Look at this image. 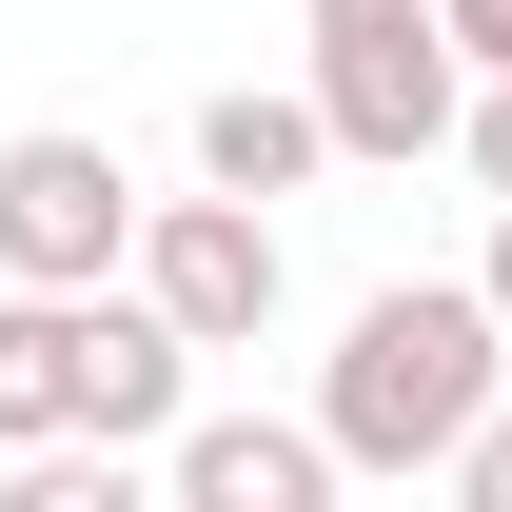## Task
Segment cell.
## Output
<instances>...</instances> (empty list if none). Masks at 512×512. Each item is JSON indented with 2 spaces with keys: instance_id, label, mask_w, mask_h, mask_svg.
<instances>
[{
  "instance_id": "2",
  "label": "cell",
  "mask_w": 512,
  "mask_h": 512,
  "mask_svg": "<svg viewBox=\"0 0 512 512\" xmlns=\"http://www.w3.org/2000/svg\"><path fill=\"white\" fill-rule=\"evenodd\" d=\"M512 394V335L473 276H394V296H355V335H335L316 375V434L335 473H453V434Z\"/></svg>"
},
{
  "instance_id": "6",
  "label": "cell",
  "mask_w": 512,
  "mask_h": 512,
  "mask_svg": "<svg viewBox=\"0 0 512 512\" xmlns=\"http://www.w3.org/2000/svg\"><path fill=\"white\" fill-rule=\"evenodd\" d=\"M158 493H197V512H316L335 434L316 414H178V434H158Z\"/></svg>"
},
{
  "instance_id": "5",
  "label": "cell",
  "mask_w": 512,
  "mask_h": 512,
  "mask_svg": "<svg viewBox=\"0 0 512 512\" xmlns=\"http://www.w3.org/2000/svg\"><path fill=\"white\" fill-rule=\"evenodd\" d=\"M119 256H138V158L119 138H79V119L0 138V276L79 296V276H119Z\"/></svg>"
},
{
  "instance_id": "8",
  "label": "cell",
  "mask_w": 512,
  "mask_h": 512,
  "mask_svg": "<svg viewBox=\"0 0 512 512\" xmlns=\"http://www.w3.org/2000/svg\"><path fill=\"white\" fill-rule=\"evenodd\" d=\"M453 493H473V512H512V394L473 414V434H453Z\"/></svg>"
},
{
  "instance_id": "1",
  "label": "cell",
  "mask_w": 512,
  "mask_h": 512,
  "mask_svg": "<svg viewBox=\"0 0 512 512\" xmlns=\"http://www.w3.org/2000/svg\"><path fill=\"white\" fill-rule=\"evenodd\" d=\"M197 355L158 335V296L138 276H79V296H40V276H0V453H158L178 434Z\"/></svg>"
},
{
  "instance_id": "9",
  "label": "cell",
  "mask_w": 512,
  "mask_h": 512,
  "mask_svg": "<svg viewBox=\"0 0 512 512\" xmlns=\"http://www.w3.org/2000/svg\"><path fill=\"white\" fill-rule=\"evenodd\" d=\"M434 20H453V60H473V79L512 60V0H434Z\"/></svg>"
},
{
  "instance_id": "10",
  "label": "cell",
  "mask_w": 512,
  "mask_h": 512,
  "mask_svg": "<svg viewBox=\"0 0 512 512\" xmlns=\"http://www.w3.org/2000/svg\"><path fill=\"white\" fill-rule=\"evenodd\" d=\"M473 296H493V335H512V197H493V256H473Z\"/></svg>"
},
{
  "instance_id": "4",
  "label": "cell",
  "mask_w": 512,
  "mask_h": 512,
  "mask_svg": "<svg viewBox=\"0 0 512 512\" xmlns=\"http://www.w3.org/2000/svg\"><path fill=\"white\" fill-rule=\"evenodd\" d=\"M138 296H158V335L178 355H256L276 335V197H138V256H119Z\"/></svg>"
},
{
  "instance_id": "3",
  "label": "cell",
  "mask_w": 512,
  "mask_h": 512,
  "mask_svg": "<svg viewBox=\"0 0 512 512\" xmlns=\"http://www.w3.org/2000/svg\"><path fill=\"white\" fill-rule=\"evenodd\" d=\"M296 99H316L335 158H434L453 99H473V60H453L434 0H316V60H296Z\"/></svg>"
},
{
  "instance_id": "7",
  "label": "cell",
  "mask_w": 512,
  "mask_h": 512,
  "mask_svg": "<svg viewBox=\"0 0 512 512\" xmlns=\"http://www.w3.org/2000/svg\"><path fill=\"white\" fill-rule=\"evenodd\" d=\"M316 158H335V138H316L296 79H217V99H197V178H217V197H296Z\"/></svg>"
}]
</instances>
